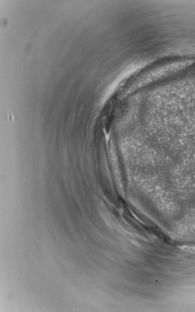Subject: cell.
<instances>
[{
  "instance_id": "obj_1",
  "label": "cell",
  "mask_w": 195,
  "mask_h": 312,
  "mask_svg": "<svg viewBox=\"0 0 195 312\" xmlns=\"http://www.w3.org/2000/svg\"><path fill=\"white\" fill-rule=\"evenodd\" d=\"M180 248L185 251L190 252H195V246H184Z\"/></svg>"
}]
</instances>
